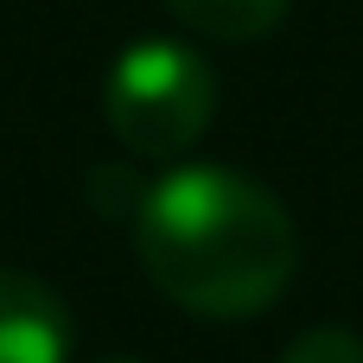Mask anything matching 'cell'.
Masks as SVG:
<instances>
[{
    "label": "cell",
    "mask_w": 363,
    "mask_h": 363,
    "mask_svg": "<svg viewBox=\"0 0 363 363\" xmlns=\"http://www.w3.org/2000/svg\"><path fill=\"white\" fill-rule=\"evenodd\" d=\"M134 249L147 281L198 319H249L274 306L300 268L287 204L236 166H172L134 204Z\"/></svg>",
    "instance_id": "cell-1"
},
{
    "label": "cell",
    "mask_w": 363,
    "mask_h": 363,
    "mask_svg": "<svg viewBox=\"0 0 363 363\" xmlns=\"http://www.w3.org/2000/svg\"><path fill=\"white\" fill-rule=\"evenodd\" d=\"M217 115V77L185 38H134L102 77V121L134 160H185Z\"/></svg>",
    "instance_id": "cell-2"
},
{
    "label": "cell",
    "mask_w": 363,
    "mask_h": 363,
    "mask_svg": "<svg viewBox=\"0 0 363 363\" xmlns=\"http://www.w3.org/2000/svg\"><path fill=\"white\" fill-rule=\"evenodd\" d=\"M64 357H70L64 300L26 268H0V363H64Z\"/></svg>",
    "instance_id": "cell-3"
},
{
    "label": "cell",
    "mask_w": 363,
    "mask_h": 363,
    "mask_svg": "<svg viewBox=\"0 0 363 363\" xmlns=\"http://www.w3.org/2000/svg\"><path fill=\"white\" fill-rule=\"evenodd\" d=\"M172 19L211 45H255L287 19V0H166Z\"/></svg>",
    "instance_id": "cell-4"
},
{
    "label": "cell",
    "mask_w": 363,
    "mask_h": 363,
    "mask_svg": "<svg viewBox=\"0 0 363 363\" xmlns=\"http://www.w3.org/2000/svg\"><path fill=\"white\" fill-rule=\"evenodd\" d=\"M274 363H363V338L351 325H313V332H300Z\"/></svg>",
    "instance_id": "cell-5"
},
{
    "label": "cell",
    "mask_w": 363,
    "mask_h": 363,
    "mask_svg": "<svg viewBox=\"0 0 363 363\" xmlns=\"http://www.w3.org/2000/svg\"><path fill=\"white\" fill-rule=\"evenodd\" d=\"M108 363H134V357H108Z\"/></svg>",
    "instance_id": "cell-6"
}]
</instances>
